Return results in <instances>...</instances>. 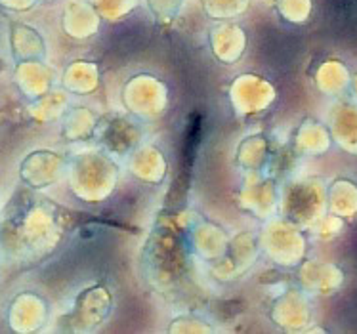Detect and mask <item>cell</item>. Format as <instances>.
Wrapping results in <instances>:
<instances>
[{
    "label": "cell",
    "instance_id": "1",
    "mask_svg": "<svg viewBox=\"0 0 357 334\" xmlns=\"http://www.w3.org/2000/svg\"><path fill=\"white\" fill-rule=\"evenodd\" d=\"M155 14H174L182 0H149Z\"/></svg>",
    "mask_w": 357,
    "mask_h": 334
},
{
    "label": "cell",
    "instance_id": "2",
    "mask_svg": "<svg viewBox=\"0 0 357 334\" xmlns=\"http://www.w3.org/2000/svg\"><path fill=\"white\" fill-rule=\"evenodd\" d=\"M206 2H211L212 6H216V8H226V10H231V8L243 6L247 0H206Z\"/></svg>",
    "mask_w": 357,
    "mask_h": 334
}]
</instances>
